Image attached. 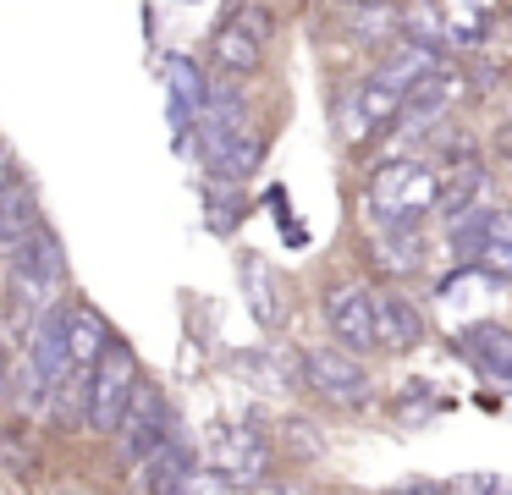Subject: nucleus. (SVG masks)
<instances>
[{
	"label": "nucleus",
	"instance_id": "obj_1",
	"mask_svg": "<svg viewBox=\"0 0 512 495\" xmlns=\"http://www.w3.org/2000/svg\"><path fill=\"white\" fill-rule=\"evenodd\" d=\"M435 193H441V165L424 149H408L369 171L364 220L369 226H424L435 220Z\"/></svg>",
	"mask_w": 512,
	"mask_h": 495
},
{
	"label": "nucleus",
	"instance_id": "obj_2",
	"mask_svg": "<svg viewBox=\"0 0 512 495\" xmlns=\"http://www.w3.org/2000/svg\"><path fill=\"white\" fill-rule=\"evenodd\" d=\"M298 374H303V391H309L314 402L336 407V413H364V407H375V396H380L369 358L364 352L336 347V341L303 347L298 352Z\"/></svg>",
	"mask_w": 512,
	"mask_h": 495
},
{
	"label": "nucleus",
	"instance_id": "obj_3",
	"mask_svg": "<svg viewBox=\"0 0 512 495\" xmlns=\"http://www.w3.org/2000/svg\"><path fill=\"white\" fill-rule=\"evenodd\" d=\"M72 281V264H67V248H61L56 226H39L34 237L23 242V248L6 259V292H12V308H23V314H39V308L50 303V297H61Z\"/></svg>",
	"mask_w": 512,
	"mask_h": 495
},
{
	"label": "nucleus",
	"instance_id": "obj_4",
	"mask_svg": "<svg viewBox=\"0 0 512 495\" xmlns=\"http://www.w3.org/2000/svg\"><path fill=\"white\" fill-rule=\"evenodd\" d=\"M138 380H144V369H138V352L127 347L122 336L111 341V347L100 352V363L89 369V435H105L111 440V429L122 424L127 402H133Z\"/></svg>",
	"mask_w": 512,
	"mask_h": 495
},
{
	"label": "nucleus",
	"instance_id": "obj_5",
	"mask_svg": "<svg viewBox=\"0 0 512 495\" xmlns=\"http://www.w3.org/2000/svg\"><path fill=\"white\" fill-rule=\"evenodd\" d=\"M177 424H182V418H177V407H171V396L160 391V385L138 380V391H133V402H127L122 424L111 429V451H116V462H122V468H138V462H144L149 451H155Z\"/></svg>",
	"mask_w": 512,
	"mask_h": 495
},
{
	"label": "nucleus",
	"instance_id": "obj_6",
	"mask_svg": "<svg viewBox=\"0 0 512 495\" xmlns=\"http://www.w3.org/2000/svg\"><path fill=\"white\" fill-rule=\"evenodd\" d=\"M320 314H325V330H331L336 347L364 352V358L375 352V286H369V281H358V275L325 281Z\"/></svg>",
	"mask_w": 512,
	"mask_h": 495
},
{
	"label": "nucleus",
	"instance_id": "obj_7",
	"mask_svg": "<svg viewBox=\"0 0 512 495\" xmlns=\"http://www.w3.org/2000/svg\"><path fill=\"white\" fill-rule=\"evenodd\" d=\"M452 358H463L485 385L512 396V325L501 319H474L452 330Z\"/></svg>",
	"mask_w": 512,
	"mask_h": 495
},
{
	"label": "nucleus",
	"instance_id": "obj_8",
	"mask_svg": "<svg viewBox=\"0 0 512 495\" xmlns=\"http://www.w3.org/2000/svg\"><path fill=\"white\" fill-rule=\"evenodd\" d=\"M369 270L380 281H419L430 275V231L424 226H369V248H364Z\"/></svg>",
	"mask_w": 512,
	"mask_h": 495
},
{
	"label": "nucleus",
	"instance_id": "obj_9",
	"mask_svg": "<svg viewBox=\"0 0 512 495\" xmlns=\"http://www.w3.org/2000/svg\"><path fill=\"white\" fill-rule=\"evenodd\" d=\"M270 462H276V451H270V435L259 424L215 429V468H221L237 490H259V484H270Z\"/></svg>",
	"mask_w": 512,
	"mask_h": 495
},
{
	"label": "nucleus",
	"instance_id": "obj_10",
	"mask_svg": "<svg viewBox=\"0 0 512 495\" xmlns=\"http://www.w3.org/2000/svg\"><path fill=\"white\" fill-rule=\"evenodd\" d=\"M424 336H430V319H424L419 297L397 292V281H386L375 292V352L402 358V352H413Z\"/></svg>",
	"mask_w": 512,
	"mask_h": 495
},
{
	"label": "nucleus",
	"instance_id": "obj_11",
	"mask_svg": "<svg viewBox=\"0 0 512 495\" xmlns=\"http://www.w3.org/2000/svg\"><path fill=\"white\" fill-rule=\"evenodd\" d=\"M204 94H210V72L193 55H166V110H171V138L188 149L193 127H199Z\"/></svg>",
	"mask_w": 512,
	"mask_h": 495
},
{
	"label": "nucleus",
	"instance_id": "obj_12",
	"mask_svg": "<svg viewBox=\"0 0 512 495\" xmlns=\"http://www.w3.org/2000/svg\"><path fill=\"white\" fill-rule=\"evenodd\" d=\"M237 275H243L248 314H254L265 330H281V325H287V319H292V292H287V275H281L270 259H259V253H237Z\"/></svg>",
	"mask_w": 512,
	"mask_h": 495
},
{
	"label": "nucleus",
	"instance_id": "obj_13",
	"mask_svg": "<svg viewBox=\"0 0 512 495\" xmlns=\"http://www.w3.org/2000/svg\"><path fill=\"white\" fill-rule=\"evenodd\" d=\"M243 127H254V105H248L243 83H237V77H210V94H204L193 143H199V149H210V143L232 138V132H243Z\"/></svg>",
	"mask_w": 512,
	"mask_h": 495
},
{
	"label": "nucleus",
	"instance_id": "obj_14",
	"mask_svg": "<svg viewBox=\"0 0 512 495\" xmlns=\"http://www.w3.org/2000/svg\"><path fill=\"white\" fill-rule=\"evenodd\" d=\"M441 66H452V55L441 50V44H424V39H391L386 50L375 55V77L380 83H391L397 94H408L413 83H424V77H435Z\"/></svg>",
	"mask_w": 512,
	"mask_h": 495
},
{
	"label": "nucleus",
	"instance_id": "obj_15",
	"mask_svg": "<svg viewBox=\"0 0 512 495\" xmlns=\"http://www.w3.org/2000/svg\"><path fill=\"white\" fill-rule=\"evenodd\" d=\"M199 468V446L188 440V429H171L166 440H160L155 451H149L144 462H138V484H144L149 495H182V484H188V473Z\"/></svg>",
	"mask_w": 512,
	"mask_h": 495
},
{
	"label": "nucleus",
	"instance_id": "obj_16",
	"mask_svg": "<svg viewBox=\"0 0 512 495\" xmlns=\"http://www.w3.org/2000/svg\"><path fill=\"white\" fill-rule=\"evenodd\" d=\"M265 154H270V138L259 127H243V132H232V138L199 149V160H204V176H221V182H248V176L265 165Z\"/></svg>",
	"mask_w": 512,
	"mask_h": 495
},
{
	"label": "nucleus",
	"instance_id": "obj_17",
	"mask_svg": "<svg viewBox=\"0 0 512 495\" xmlns=\"http://www.w3.org/2000/svg\"><path fill=\"white\" fill-rule=\"evenodd\" d=\"M45 226V204H39V187L28 176H17L12 187H0V259H12L34 231Z\"/></svg>",
	"mask_w": 512,
	"mask_h": 495
},
{
	"label": "nucleus",
	"instance_id": "obj_18",
	"mask_svg": "<svg viewBox=\"0 0 512 495\" xmlns=\"http://www.w3.org/2000/svg\"><path fill=\"white\" fill-rule=\"evenodd\" d=\"M210 66H215V77H237V83H248V77L265 66V39L248 33L237 17H226L221 28H215V39H210Z\"/></svg>",
	"mask_w": 512,
	"mask_h": 495
},
{
	"label": "nucleus",
	"instance_id": "obj_19",
	"mask_svg": "<svg viewBox=\"0 0 512 495\" xmlns=\"http://www.w3.org/2000/svg\"><path fill=\"white\" fill-rule=\"evenodd\" d=\"M111 341H116V330H111V319H105L100 308L94 303H67V352H72L78 369H94Z\"/></svg>",
	"mask_w": 512,
	"mask_h": 495
},
{
	"label": "nucleus",
	"instance_id": "obj_20",
	"mask_svg": "<svg viewBox=\"0 0 512 495\" xmlns=\"http://www.w3.org/2000/svg\"><path fill=\"white\" fill-rule=\"evenodd\" d=\"M347 39L358 50H386L391 39H402V11L386 0H369V6H347Z\"/></svg>",
	"mask_w": 512,
	"mask_h": 495
},
{
	"label": "nucleus",
	"instance_id": "obj_21",
	"mask_svg": "<svg viewBox=\"0 0 512 495\" xmlns=\"http://www.w3.org/2000/svg\"><path fill=\"white\" fill-rule=\"evenodd\" d=\"M248 215V193L243 182H221V176H204V226L232 237L237 220Z\"/></svg>",
	"mask_w": 512,
	"mask_h": 495
},
{
	"label": "nucleus",
	"instance_id": "obj_22",
	"mask_svg": "<svg viewBox=\"0 0 512 495\" xmlns=\"http://www.w3.org/2000/svg\"><path fill=\"white\" fill-rule=\"evenodd\" d=\"M474 264L490 275V286H512V204L490 209V242Z\"/></svg>",
	"mask_w": 512,
	"mask_h": 495
},
{
	"label": "nucleus",
	"instance_id": "obj_23",
	"mask_svg": "<svg viewBox=\"0 0 512 495\" xmlns=\"http://www.w3.org/2000/svg\"><path fill=\"white\" fill-rule=\"evenodd\" d=\"M331 116H336V132H342V143H369V138H375V132H369V116H364V94H358V83L336 88Z\"/></svg>",
	"mask_w": 512,
	"mask_h": 495
},
{
	"label": "nucleus",
	"instance_id": "obj_24",
	"mask_svg": "<svg viewBox=\"0 0 512 495\" xmlns=\"http://www.w3.org/2000/svg\"><path fill=\"white\" fill-rule=\"evenodd\" d=\"M402 33H408V39H424V44H441V50H446V17H441V6H435V0H413V6L402 11Z\"/></svg>",
	"mask_w": 512,
	"mask_h": 495
},
{
	"label": "nucleus",
	"instance_id": "obj_25",
	"mask_svg": "<svg viewBox=\"0 0 512 495\" xmlns=\"http://www.w3.org/2000/svg\"><path fill=\"white\" fill-rule=\"evenodd\" d=\"M0 468H12L17 479H28L39 468V451H34L28 429H0Z\"/></svg>",
	"mask_w": 512,
	"mask_h": 495
},
{
	"label": "nucleus",
	"instance_id": "obj_26",
	"mask_svg": "<svg viewBox=\"0 0 512 495\" xmlns=\"http://www.w3.org/2000/svg\"><path fill=\"white\" fill-rule=\"evenodd\" d=\"M446 495H512V479H501V473H457V479H446Z\"/></svg>",
	"mask_w": 512,
	"mask_h": 495
},
{
	"label": "nucleus",
	"instance_id": "obj_27",
	"mask_svg": "<svg viewBox=\"0 0 512 495\" xmlns=\"http://www.w3.org/2000/svg\"><path fill=\"white\" fill-rule=\"evenodd\" d=\"M12 385H17V352L0 336V402H12Z\"/></svg>",
	"mask_w": 512,
	"mask_h": 495
},
{
	"label": "nucleus",
	"instance_id": "obj_28",
	"mask_svg": "<svg viewBox=\"0 0 512 495\" xmlns=\"http://www.w3.org/2000/svg\"><path fill=\"white\" fill-rule=\"evenodd\" d=\"M17 176H23V165L12 160V149H0V187H12Z\"/></svg>",
	"mask_w": 512,
	"mask_h": 495
},
{
	"label": "nucleus",
	"instance_id": "obj_29",
	"mask_svg": "<svg viewBox=\"0 0 512 495\" xmlns=\"http://www.w3.org/2000/svg\"><path fill=\"white\" fill-rule=\"evenodd\" d=\"M496 149H501V160H512V116L496 127Z\"/></svg>",
	"mask_w": 512,
	"mask_h": 495
},
{
	"label": "nucleus",
	"instance_id": "obj_30",
	"mask_svg": "<svg viewBox=\"0 0 512 495\" xmlns=\"http://www.w3.org/2000/svg\"><path fill=\"white\" fill-rule=\"evenodd\" d=\"M325 6H336V11H347V6H369V0H325Z\"/></svg>",
	"mask_w": 512,
	"mask_h": 495
},
{
	"label": "nucleus",
	"instance_id": "obj_31",
	"mask_svg": "<svg viewBox=\"0 0 512 495\" xmlns=\"http://www.w3.org/2000/svg\"><path fill=\"white\" fill-rule=\"evenodd\" d=\"M232 6H237V0H232Z\"/></svg>",
	"mask_w": 512,
	"mask_h": 495
}]
</instances>
